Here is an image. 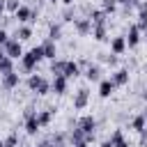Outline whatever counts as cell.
<instances>
[{"label":"cell","instance_id":"ab89813d","mask_svg":"<svg viewBox=\"0 0 147 147\" xmlns=\"http://www.w3.org/2000/svg\"><path fill=\"white\" fill-rule=\"evenodd\" d=\"M74 147H90V142H78V145H74Z\"/></svg>","mask_w":147,"mask_h":147},{"label":"cell","instance_id":"7a4b0ae2","mask_svg":"<svg viewBox=\"0 0 147 147\" xmlns=\"http://www.w3.org/2000/svg\"><path fill=\"white\" fill-rule=\"evenodd\" d=\"M76 126L85 133V140H87V142H94V136H96V119H94L92 115H83V117L76 122Z\"/></svg>","mask_w":147,"mask_h":147},{"label":"cell","instance_id":"3957f363","mask_svg":"<svg viewBox=\"0 0 147 147\" xmlns=\"http://www.w3.org/2000/svg\"><path fill=\"white\" fill-rule=\"evenodd\" d=\"M2 48H5L7 57H11V60H21V55L25 53V51H23V41H18L16 37H9L7 44H5Z\"/></svg>","mask_w":147,"mask_h":147},{"label":"cell","instance_id":"f546056e","mask_svg":"<svg viewBox=\"0 0 147 147\" xmlns=\"http://www.w3.org/2000/svg\"><path fill=\"white\" fill-rule=\"evenodd\" d=\"M5 147H18V133L11 131L7 138H5Z\"/></svg>","mask_w":147,"mask_h":147},{"label":"cell","instance_id":"d4e9b609","mask_svg":"<svg viewBox=\"0 0 147 147\" xmlns=\"http://www.w3.org/2000/svg\"><path fill=\"white\" fill-rule=\"evenodd\" d=\"M14 62H16V60H11V57H2V60H0V76L14 71Z\"/></svg>","mask_w":147,"mask_h":147},{"label":"cell","instance_id":"e0dca14e","mask_svg":"<svg viewBox=\"0 0 147 147\" xmlns=\"http://www.w3.org/2000/svg\"><path fill=\"white\" fill-rule=\"evenodd\" d=\"M113 90H115V83H113L110 78H101V80H99V96H101V99H108V96L113 94Z\"/></svg>","mask_w":147,"mask_h":147},{"label":"cell","instance_id":"ba28073f","mask_svg":"<svg viewBox=\"0 0 147 147\" xmlns=\"http://www.w3.org/2000/svg\"><path fill=\"white\" fill-rule=\"evenodd\" d=\"M140 41H142V32L138 30L136 23H131L129 25V32H126V48H136Z\"/></svg>","mask_w":147,"mask_h":147},{"label":"cell","instance_id":"30bf717a","mask_svg":"<svg viewBox=\"0 0 147 147\" xmlns=\"http://www.w3.org/2000/svg\"><path fill=\"white\" fill-rule=\"evenodd\" d=\"M11 37H16L18 41H28V39H32V25H30V23H16V30H14Z\"/></svg>","mask_w":147,"mask_h":147},{"label":"cell","instance_id":"d6986e66","mask_svg":"<svg viewBox=\"0 0 147 147\" xmlns=\"http://www.w3.org/2000/svg\"><path fill=\"white\" fill-rule=\"evenodd\" d=\"M53 115H55V108H46V110H37V119H39V124H41V129H44V126H48V124L53 122Z\"/></svg>","mask_w":147,"mask_h":147},{"label":"cell","instance_id":"60d3db41","mask_svg":"<svg viewBox=\"0 0 147 147\" xmlns=\"http://www.w3.org/2000/svg\"><path fill=\"white\" fill-rule=\"evenodd\" d=\"M2 57H7V53H5V48L0 46V60H2Z\"/></svg>","mask_w":147,"mask_h":147},{"label":"cell","instance_id":"ee69618b","mask_svg":"<svg viewBox=\"0 0 147 147\" xmlns=\"http://www.w3.org/2000/svg\"><path fill=\"white\" fill-rule=\"evenodd\" d=\"M25 147H30V145H25ZM32 147H34V145H32Z\"/></svg>","mask_w":147,"mask_h":147},{"label":"cell","instance_id":"603a6c76","mask_svg":"<svg viewBox=\"0 0 147 147\" xmlns=\"http://www.w3.org/2000/svg\"><path fill=\"white\" fill-rule=\"evenodd\" d=\"M48 39H53V41L62 39V23H51L48 25Z\"/></svg>","mask_w":147,"mask_h":147},{"label":"cell","instance_id":"1f68e13d","mask_svg":"<svg viewBox=\"0 0 147 147\" xmlns=\"http://www.w3.org/2000/svg\"><path fill=\"white\" fill-rule=\"evenodd\" d=\"M34 147H53V140H51V136H44V138H39Z\"/></svg>","mask_w":147,"mask_h":147},{"label":"cell","instance_id":"d6a6232c","mask_svg":"<svg viewBox=\"0 0 147 147\" xmlns=\"http://www.w3.org/2000/svg\"><path fill=\"white\" fill-rule=\"evenodd\" d=\"M7 39H9L7 28H0V46H5V44H7Z\"/></svg>","mask_w":147,"mask_h":147},{"label":"cell","instance_id":"cb8c5ba5","mask_svg":"<svg viewBox=\"0 0 147 147\" xmlns=\"http://www.w3.org/2000/svg\"><path fill=\"white\" fill-rule=\"evenodd\" d=\"M41 80H44L41 74H30V76H28V90H30V92H37V87L41 85Z\"/></svg>","mask_w":147,"mask_h":147},{"label":"cell","instance_id":"ac0fdd59","mask_svg":"<svg viewBox=\"0 0 147 147\" xmlns=\"http://www.w3.org/2000/svg\"><path fill=\"white\" fill-rule=\"evenodd\" d=\"M80 64L78 62H74V60H67V67H64V76L69 78V80H74V78H78L80 76Z\"/></svg>","mask_w":147,"mask_h":147},{"label":"cell","instance_id":"f1b7e54d","mask_svg":"<svg viewBox=\"0 0 147 147\" xmlns=\"http://www.w3.org/2000/svg\"><path fill=\"white\" fill-rule=\"evenodd\" d=\"M108 140L113 142V147H115L117 142H122V140H124V133H122V129H115V131H113V133L108 136Z\"/></svg>","mask_w":147,"mask_h":147},{"label":"cell","instance_id":"9c48e42d","mask_svg":"<svg viewBox=\"0 0 147 147\" xmlns=\"http://www.w3.org/2000/svg\"><path fill=\"white\" fill-rule=\"evenodd\" d=\"M39 46H41V51H44V60H55V57H57V41H53V39L46 37Z\"/></svg>","mask_w":147,"mask_h":147},{"label":"cell","instance_id":"44dd1931","mask_svg":"<svg viewBox=\"0 0 147 147\" xmlns=\"http://www.w3.org/2000/svg\"><path fill=\"white\" fill-rule=\"evenodd\" d=\"M51 140H53V147H71L69 140H67V133H64V131H55V133H51Z\"/></svg>","mask_w":147,"mask_h":147},{"label":"cell","instance_id":"2e32d148","mask_svg":"<svg viewBox=\"0 0 147 147\" xmlns=\"http://www.w3.org/2000/svg\"><path fill=\"white\" fill-rule=\"evenodd\" d=\"M126 51V37H113L110 39V53H115V55H122Z\"/></svg>","mask_w":147,"mask_h":147},{"label":"cell","instance_id":"6da1fadb","mask_svg":"<svg viewBox=\"0 0 147 147\" xmlns=\"http://www.w3.org/2000/svg\"><path fill=\"white\" fill-rule=\"evenodd\" d=\"M44 60V51H41V46H34V48H30L28 53H23L21 55V71L23 74H34V69H37V64Z\"/></svg>","mask_w":147,"mask_h":147},{"label":"cell","instance_id":"e575fe53","mask_svg":"<svg viewBox=\"0 0 147 147\" xmlns=\"http://www.w3.org/2000/svg\"><path fill=\"white\" fill-rule=\"evenodd\" d=\"M140 99L147 103V87H142V92H140Z\"/></svg>","mask_w":147,"mask_h":147},{"label":"cell","instance_id":"d590c367","mask_svg":"<svg viewBox=\"0 0 147 147\" xmlns=\"http://www.w3.org/2000/svg\"><path fill=\"white\" fill-rule=\"evenodd\" d=\"M115 147H131V145H129V140H126V138H124V140H122V142H117V145H115Z\"/></svg>","mask_w":147,"mask_h":147},{"label":"cell","instance_id":"4fadbf2b","mask_svg":"<svg viewBox=\"0 0 147 147\" xmlns=\"http://www.w3.org/2000/svg\"><path fill=\"white\" fill-rule=\"evenodd\" d=\"M23 129H25V133H28V136H37V133H39L41 124H39V119H37V113H34V115H30V117H25Z\"/></svg>","mask_w":147,"mask_h":147},{"label":"cell","instance_id":"4316f807","mask_svg":"<svg viewBox=\"0 0 147 147\" xmlns=\"http://www.w3.org/2000/svg\"><path fill=\"white\" fill-rule=\"evenodd\" d=\"M76 18H78V16H76V9H74V5H71V7H67V9L62 11V21H64V23H74Z\"/></svg>","mask_w":147,"mask_h":147},{"label":"cell","instance_id":"8d00e7d4","mask_svg":"<svg viewBox=\"0 0 147 147\" xmlns=\"http://www.w3.org/2000/svg\"><path fill=\"white\" fill-rule=\"evenodd\" d=\"M99 147H113V142H110V140H108V138H106V140H103V142H101V145H99Z\"/></svg>","mask_w":147,"mask_h":147},{"label":"cell","instance_id":"277c9868","mask_svg":"<svg viewBox=\"0 0 147 147\" xmlns=\"http://www.w3.org/2000/svg\"><path fill=\"white\" fill-rule=\"evenodd\" d=\"M18 83H21V74L14 69V71H9V74H2L0 76V85H2V90H14V87H18Z\"/></svg>","mask_w":147,"mask_h":147},{"label":"cell","instance_id":"8fae6325","mask_svg":"<svg viewBox=\"0 0 147 147\" xmlns=\"http://www.w3.org/2000/svg\"><path fill=\"white\" fill-rule=\"evenodd\" d=\"M85 78H87L90 83H99V80L103 78V69H101L96 62H90V67L85 69Z\"/></svg>","mask_w":147,"mask_h":147},{"label":"cell","instance_id":"7402d4cb","mask_svg":"<svg viewBox=\"0 0 147 147\" xmlns=\"http://www.w3.org/2000/svg\"><path fill=\"white\" fill-rule=\"evenodd\" d=\"M145 126H147V122H145V115H142V113L133 115V119L129 122V129H133V131H138V133H140Z\"/></svg>","mask_w":147,"mask_h":147},{"label":"cell","instance_id":"5bb4252c","mask_svg":"<svg viewBox=\"0 0 147 147\" xmlns=\"http://www.w3.org/2000/svg\"><path fill=\"white\" fill-rule=\"evenodd\" d=\"M30 16H32V7H28V5H21V7L14 11L16 23H30Z\"/></svg>","mask_w":147,"mask_h":147},{"label":"cell","instance_id":"7c38bea8","mask_svg":"<svg viewBox=\"0 0 147 147\" xmlns=\"http://www.w3.org/2000/svg\"><path fill=\"white\" fill-rule=\"evenodd\" d=\"M51 85H53V92H55L57 96H62V94L67 92V87H69V78H67V76H53Z\"/></svg>","mask_w":147,"mask_h":147},{"label":"cell","instance_id":"b9f144b4","mask_svg":"<svg viewBox=\"0 0 147 147\" xmlns=\"http://www.w3.org/2000/svg\"><path fill=\"white\" fill-rule=\"evenodd\" d=\"M142 115H145V122H147V108H145V110H142Z\"/></svg>","mask_w":147,"mask_h":147},{"label":"cell","instance_id":"f35d334b","mask_svg":"<svg viewBox=\"0 0 147 147\" xmlns=\"http://www.w3.org/2000/svg\"><path fill=\"white\" fill-rule=\"evenodd\" d=\"M0 14H7L5 11V0H0Z\"/></svg>","mask_w":147,"mask_h":147},{"label":"cell","instance_id":"52a82bcc","mask_svg":"<svg viewBox=\"0 0 147 147\" xmlns=\"http://www.w3.org/2000/svg\"><path fill=\"white\" fill-rule=\"evenodd\" d=\"M71 103H74L76 110H83V108L90 103V90H87V87H78L76 94H74V101H71Z\"/></svg>","mask_w":147,"mask_h":147},{"label":"cell","instance_id":"5b68a950","mask_svg":"<svg viewBox=\"0 0 147 147\" xmlns=\"http://www.w3.org/2000/svg\"><path fill=\"white\" fill-rule=\"evenodd\" d=\"M74 28H76V32H78L80 37H87V34H92V28H94V23H92L87 16H78V18L74 21Z\"/></svg>","mask_w":147,"mask_h":147},{"label":"cell","instance_id":"f6af8a7d","mask_svg":"<svg viewBox=\"0 0 147 147\" xmlns=\"http://www.w3.org/2000/svg\"><path fill=\"white\" fill-rule=\"evenodd\" d=\"M145 71H147V67H145Z\"/></svg>","mask_w":147,"mask_h":147},{"label":"cell","instance_id":"74e56055","mask_svg":"<svg viewBox=\"0 0 147 147\" xmlns=\"http://www.w3.org/2000/svg\"><path fill=\"white\" fill-rule=\"evenodd\" d=\"M62 5H64V7H71V5H74V0H62Z\"/></svg>","mask_w":147,"mask_h":147},{"label":"cell","instance_id":"836d02e7","mask_svg":"<svg viewBox=\"0 0 147 147\" xmlns=\"http://www.w3.org/2000/svg\"><path fill=\"white\" fill-rule=\"evenodd\" d=\"M140 147H147V126L140 131Z\"/></svg>","mask_w":147,"mask_h":147},{"label":"cell","instance_id":"83f0119b","mask_svg":"<svg viewBox=\"0 0 147 147\" xmlns=\"http://www.w3.org/2000/svg\"><path fill=\"white\" fill-rule=\"evenodd\" d=\"M21 7V0H5V11L14 16V11Z\"/></svg>","mask_w":147,"mask_h":147},{"label":"cell","instance_id":"8992f818","mask_svg":"<svg viewBox=\"0 0 147 147\" xmlns=\"http://www.w3.org/2000/svg\"><path fill=\"white\" fill-rule=\"evenodd\" d=\"M129 78H131V74H129V67L115 69V71L110 74V80L115 83V87H124V85H129Z\"/></svg>","mask_w":147,"mask_h":147},{"label":"cell","instance_id":"9a60e30c","mask_svg":"<svg viewBox=\"0 0 147 147\" xmlns=\"http://www.w3.org/2000/svg\"><path fill=\"white\" fill-rule=\"evenodd\" d=\"M92 37H94V41H106L108 39V23H94Z\"/></svg>","mask_w":147,"mask_h":147},{"label":"cell","instance_id":"ffe728a7","mask_svg":"<svg viewBox=\"0 0 147 147\" xmlns=\"http://www.w3.org/2000/svg\"><path fill=\"white\" fill-rule=\"evenodd\" d=\"M64 67H67V60H62V57L51 60V74L53 76H64Z\"/></svg>","mask_w":147,"mask_h":147},{"label":"cell","instance_id":"7bdbcfd3","mask_svg":"<svg viewBox=\"0 0 147 147\" xmlns=\"http://www.w3.org/2000/svg\"><path fill=\"white\" fill-rule=\"evenodd\" d=\"M0 147H5V140H0Z\"/></svg>","mask_w":147,"mask_h":147},{"label":"cell","instance_id":"4dcf8cb0","mask_svg":"<svg viewBox=\"0 0 147 147\" xmlns=\"http://www.w3.org/2000/svg\"><path fill=\"white\" fill-rule=\"evenodd\" d=\"M106 64H108V67H117V64H119V55H115V53H108V57H106Z\"/></svg>","mask_w":147,"mask_h":147},{"label":"cell","instance_id":"484cf974","mask_svg":"<svg viewBox=\"0 0 147 147\" xmlns=\"http://www.w3.org/2000/svg\"><path fill=\"white\" fill-rule=\"evenodd\" d=\"M117 5H119L117 0H101V9H103V11L108 14V16L117 11Z\"/></svg>","mask_w":147,"mask_h":147}]
</instances>
